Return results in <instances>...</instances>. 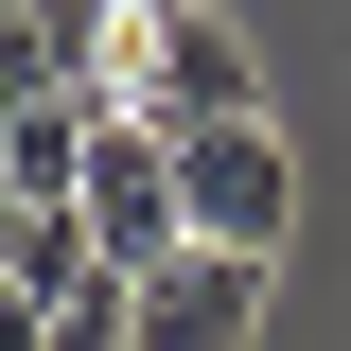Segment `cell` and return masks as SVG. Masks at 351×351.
I'll return each mask as SVG.
<instances>
[{
	"mask_svg": "<svg viewBox=\"0 0 351 351\" xmlns=\"http://www.w3.org/2000/svg\"><path fill=\"white\" fill-rule=\"evenodd\" d=\"M18 228H36V193H18V158H0V263H18Z\"/></svg>",
	"mask_w": 351,
	"mask_h": 351,
	"instance_id": "52a82bcc",
	"label": "cell"
},
{
	"mask_svg": "<svg viewBox=\"0 0 351 351\" xmlns=\"http://www.w3.org/2000/svg\"><path fill=\"white\" fill-rule=\"evenodd\" d=\"M88 228H106V263H123V281L193 246V211H176V141L141 123V106L106 123V158H88Z\"/></svg>",
	"mask_w": 351,
	"mask_h": 351,
	"instance_id": "277c9868",
	"label": "cell"
},
{
	"mask_svg": "<svg viewBox=\"0 0 351 351\" xmlns=\"http://www.w3.org/2000/svg\"><path fill=\"white\" fill-rule=\"evenodd\" d=\"M176 211H193V246H263L281 263V228H299V158H281V123H193L176 141Z\"/></svg>",
	"mask_w": 351,
	"mask_h": 351,
	"instance_id": "7a4b0ae2",
	"label": "cell"
},
{
	"mask_svg": "<svg viewBox=\"0 0 351 351\" xmlns=\"http://www.w3.org/2000/svg\"><path fill=\"white\" fill-rule=\"evenodd\" d=\"M0 351H53V299L18 281V263H0Z\"/></svg>",
	"mask_w": 351,
	"mask_h": 351,
	"instance_id": "8992f818",
	"label": "cell"
},
{
	"mask_svg": "<svg viewBox=\"0 0 351 351\" xmlns=\"http://www.w3.org/2000/svg\"><path fill=\"white\" fill-rule=\"evenodd\" d=\"M123 334H141V351H263V246H176V263H141Z\"/></svg>",
	"mask_w": 351,
	"mask_h": 351,
	"instance_id": "3957f363",
	"label": "cell"
},
{
	"mask_svg": "<svg viewBox=\"0 0 351 351\" xmlns=\"http://www.w3.org/2000/svg\"><path fill=\"white\" fill-rule=\"evenodd\" d=\"M106 88H123L158 141H193V123H246L263 106V53H246V18H211V0H123Z\"/></svg>",
	"mask_w": 351,
	"mask_h": 351,
	"instance_id": "6da1fadb",
	"label": "cell"
},
{
	"mask_svg": "<svg viewBox=\"0 0 351 351\" xmlns=\"http://www.w3.org/2000/svg\"><path fill=\"white\" fill-rule=\"evenodd\" d=\"M123 299H141V281H106V299H71V316H53V351H141V334H123Z\"/></svg>",
	"mask_w": 351,
	"mask_h": 351,
	"instance_id": "5b68a950",
	"label": "cell"
}]
</instances>
